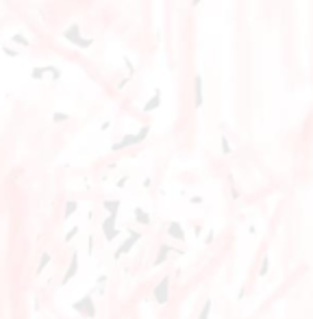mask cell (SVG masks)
<instances>
[{"label": "cell", "instance_id": "ba28073f", "mask_svg": "<svg viewBox=\"0 0 313 319\" xmlns=\"http://www.w3.org/2000/svg\"><path fill=\"white\" fill-rule=\"evenodd\" d=\"M63 40H67L70 43H74V46L83 40V37H81V26H79V24H70V26L65 28V31H63Z\"/></svg>", "mask_w": 313, "mask_h": 319}, {"label": "cell", "instance_id": "8992f818", "mask_svg": "<svg viewBox=\"0 0 313 319\" xmlns=\"http://www.w3.org/2000/svg\"><path fill=\"white\" fill-rule=\"evenodd\" d=\"M194 104L196 109H200L205 104V80H202L200 74L194 76Z\"/></svg>", "mask_w": 313, "mask_h": 319}, {"label": "cell", "instance_id": "5b68a950", "mask_svg": "<svg viewBox=\"0 0 313 319\" xmlns=\"http://www.w3.org/2000/svg\"><path fill=\"white\" fill-rule=\"evenodd\" d=\"M139 239H142V233H137V230H133V233H128L126 237V241H124L122 245H120L118 250H115V259H120L122 254H128L133 250V245L135 243H139Z\"/></svg>", "mask_w": 313, "mask_h": 319}, {"label": "cell", "instance_id": "7a4b0ae2", "mask_svg": "<svg viewBox=\"0 0 313 319\" xmlns=\"http://www.w3.org/2000/svg\"><path fill=\"white\" fill-rule=\"evenodd\" d=\"M72 311H76L81 317H87V319H94L96 317V304L94 299H91V296H83L81 299H76L74 304H72Z\"/></svg>", "mask_w": 313, "mask_h": 319}, {"label": "cell", "instance_id": "2e32d148", "mask_svg": "<svg viewBox=\"0 0 313 319\" xmlns=\"http://www.w3.org/2000/svg\"><path fill=\"white\" fill-rule=\"evenodd\" d=\"M44 76H46L44 67H33V70H31V79L33 80H44Z\"/></svg>", "mask_w": 313, "mask_h": 319}, {"label": "cell", "instance_id": "7402d4cb", "mask_svg": "<svg viewBox=\"0 0 313 319\" xmlns=\"http://www.w3.org/2000/svg\"><path fill=\"white\" fill-rule=\"evenodd\" d=\"M2 50H4V55L11 57V59H16V57H18V50H11V48H2Z\"/></svg>", "mask_w": 313, "mask_h": 319}, {"label": "cell", "instance_id": "ffe728a7", "mask_svg": "<svg viewBox=\"0 0 313 319\" xmlns=\"http://www.w3.org/2000/svg\"><path fill=\"white\" fill-rule=\"evenodd\" d=\"M13 41H16V43H20V46H24V48H28V40L22 35V33H18V35H13Z\"/></svg>", "mask_w": 313, "mask_h": 319}, {"label": "cell", "instance_id": "7c38bea8", "mask_svg": "<svg viewBox=\"0 0 313 319\" xmlns=\"http://www.w3.org/2000/svg\"><path fill=\"white\" fill-rule=\"evenodd\" d=\"M120 206H122V202H120V200H104V202H103V209L107 211L109 215H113V217H118Z\"/></svg>", "mask_w": 313, "mask_h": 319}, {"label": "cell", "instance_id": "30bf717a", "mask_svg": "<svg viewBox=\"0 0 313 319\" xmlns=\"http://www.w3.org/2000/svg\"><path fill=\"white\" fill-rule=\"evenodd\" d=\"M172 250H174V248H172L170 243H163L161 248H159V254H157V259H155V265H157V267H159V265H163V263H166V260H167V256L172 254Z\"/></svg>", "mask_w": 313, "mask_h": 319}, {"label": "cell", "instance_id": "d6986e66", "mask_svg": "<svg viewBox=\"0 0 313 319\" xmlns=\"http://www.w3.org/2000/svg\"><path fill=\"white\" fill-rule=\"evenodd\" d=\"M67 120H70V115H67V113H61V111H55V113H52V122H55V124L67 122Z\"/></svg>", "mask_w": 313, "mask_h": 319}, {"label": "cell", "instance_id": "8fae6325", "mask_svg": "<svg viewBox=\"0 0 313 319\" xmlns=\"http://www.w3.org/2000/svg\"><path fill=\"white\" fill-rule=\"evenodd\" d=\"M159 104H161V89H157L155 96H152V98L144 104V111H146V113H152L155 109H159Z\"/></svg>", "mask_w": 313, "mask_h": 319}, {"label": "cell", "instance_id": "3957f363", "mask_svg": "<svg viewBox=\"0 0 313 319\" xmlns=\"http://www.w3.org/2000/svg\"><path fill=\"white\" fill-rule=\"evenodd\" d=\"M152 298H155L157 304H167V299H170V276H163L161 280L157 282L155 291H152Z\"/></svg>", "mask_w": 313, "mask_h": 319}, {"label": "cell", "instance_id": "603a6c76", "mask_svg": "<svg viewBox=\"0 0 313 319\" xmlns=\"http://www.w3.org/2000/svg\"><path fill=\"white\" fill-rule=\"evenodd\" d=\"M200 2H202V0H191V7H198Z\"/></svg>", "mask_w": 313, "mask_h": 319}, {"label": "cell", "instance_id": "5bb4252c", "mask_svg": "<svg viewBox=\"0 0 313 319\" xmlns=\"http://www.w3.org/2000/svg\"><path fill=\"white\" fill-rule=\"evenodd\" d=\"M133 213H135V221H137V224H142V226H148V224H150V217H148V213L144 211V209H139V206H137V209H135Z\"/></svg>", "mask_w": 313, "mask_h": 319}, {"label": "cell", "instance_id": "e0dca14e", "mask_svg": "<svg viewBox=\"0 0 313 319\" xmlns=\"http://www.w3.org/2000/svg\"><path fill=\"white\" fill-rule=\"evenodd\" d=\"M268 272H270V259H268V256H263L261 267H259V276L266 278V276H268Z\"/></svg>", "mask_w": 313, "mask_h": 319}, {"label": "cell", "instance_id": "9a60e30c", "mask_svg": "<svg viewBox=\"0 0 313 319\" xmlns=\"http://www.w3.org/2000/svg\"><path fill=\"white\" fill-rule=\"evenodd\" d=\"M76 209H79V202H76V200L65 202V209H63V217H65V219H67V217H72V215H74Z\"/></svg>", "mask_w": 313, "mask_h": 319}, {"label": "cell", "instance_id": "9c48e42d", "mask_svg": "<svg viewBox=\"0 0 313 319\" xmlns=\"http://www.w3.org/2000/svg\"><path fill=\"white\" fill-rule=\"evenodd\" d=\"M76 272H79V254H72V260H70V267H67V272L63 274V282H70L72 278L76 276Z\"/></svg>", "mask_w": 313, "mask_h": 319}, {"label": "cell", "instance_id": "52a82bcc", "mask_svg": "<svg viewBox=\"0 0 313 319\" xmlns=\"http://www.w3.org/2000/svg\"><path fill=\"white\" fill-rule=\"evenodd\" d=\"M167 237L174 239V241H179V243H185L187 235H185V230H183L181 221H170V224H167Z\"/></svg>", "mask_w": 313, "mask_h": 319}, {"label": "cell", "instance_id": "ac0fdd59", "mask_svg": "<svg viewBox=\"0 0 313 319\" xmlns=\"http://www.w3.org/2000/svg\"><path fill=\"white\" fill-rule=\"evenodd\" d=\"M48 263H50V254L44 252V254H42V259H40V267H37V274L44 272V269L48 267Z\"/></svg>", "mask_w": 313, "mask_h": 319}, {"label": "cell", "instance_id": "44dd1931", "mask_svg": "<svg viewBox=\"0 0 313 319\" xmlns=\"http://www.w3.org/2000/svg\"><path fill=\"white\" fill-rule=\"evenodd\" d=\"M222 152L230 154V143H229V139H226V137H222Z\"/></svg>", "mask_w": 313, "mask_h": 319}, {"label": "cell", "instance_id": "277c9868", "mask_svg": "<svg viewBox=\"0 0 313 319\" xmlns=\"http://www.w3.org/2000/svg\"><path fill=\"white\" fill-rule=\"evenodd\" d=\"M118 217H113V215H107L103 219V235H104V239L107 241H113L115 237H118Z\"/></svg>", "mask_w": 313, "mask_h": 319}, {"label": "cell", "instance_id": "4fadbf2b", "mask_svg": "<svg viewBox=\"0 0 313 319\" xmlns=\"http://www.w3.org/2000/svg\"><path fill=\"white\" fill-rule=\"evenodd\" d=\"M211 308H213V299H205L200 306V313H198V319H209L211 317Z\"/></svg>", "mask_w": 313, "mask_h": 319}, {"label": "cell", "instance_id": "6da1fadb", "mask_svg": "<svg viewBox=\"0 0 313 319\" xmlns=\"http://www.w3.org/2000/svg\"><path fill=\"white\" fill-rule=\"evenodd\" d=\"M148 133H150V126H142L137 130V133H133V135H126V137H122L118 143H113V148L111 150H124V148H131V146H135V143H142L144 139L148 137Z\"/></svg>", "mask_w": 313, "mask_h": 319}]
</instances>
